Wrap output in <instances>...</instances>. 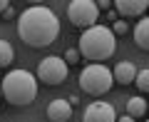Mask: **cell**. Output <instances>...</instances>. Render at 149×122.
Wrapping results in <instances>:
<instances>
[{
  "instance_id": "obj_1",
  "label": "cell",
  "mask_w": 149,
  "mask_h": 122,
  "mask_svg": "<svg viewBox=\"0 0 149 122\" xmlns=\"http://www.w3.org/2000/svg\"><path fill=\"white\" fill-rule=\"evenodd\" d=\"M17 35L27 48H47L60 35V18L45 5H30L17 18Z\"/></svg>"
},
{
  "instance_id": "obj_2",
  "label": "cell",
  "mask_w": 149,
  "mask_h": 122,
  "mask_svg": "<svg viewBox=\"0 0 149 122\" xmlns=\"http://www.w3.org/2000/svg\"><path fill=\"white\" fill-rule=\"evenodd\" d=\"M114 50H117V37L112 35V30L107 25H92L87 30H82L80 45H77L80 57L102 62V60H109L114 55Z\"/></svg>"
},
{
  "instance_id": "obj_3",
  "label": "cell",
  "mask_w": 149,
  "mask_h": 122,
  "mask_svg": "<svg viewBox=\"0 0 149 122\" xmlns=\"http://www.w3.org/2000/svg\"><path fill=\"white\" fill-rule=\"evenodd\" d=\"M0 92L10 105L27 107L37 97V80L27 70H10L0 82Z\"/></svg>"
},
{
  "instance_id": "obj_4",
  "label": "cell",
  "mask_w": 149,
  "mask_h": 122,
  "mask_svg": "<svg viewBox=\"0 0 149 122\" xmlns=\"http://www.w3.org/2000/svg\"><path fill=\"white\" fill-rule=\"evenodd\" d=\"M112 85H114V80H112V72H109L107 65H87V67L80 72L82 92H90V95H95V97L109 92Z\"/></svg>"
},
{
  "instance_id": "obj_5",
  "label": "cell",
  "mask_w": 149,
  "mask_h": 122,
  "mask_svg": "<svg viewBox=\"0 0 149 122\" xmlns=\"http://www.w3.org/2000/svg\"><path fill=\"white\" fill-rule=\"evenodd\" d=\"M70 67L65 65V60L60 57V55H50V57H42L40 60V65H37V77L42 85H60V82H65V77H67Z\"/></svg>"
},
{
  "instance_id": "obj_6",
  "label": "cell",
  "mask_w": 149,
  "mask_h": 122,
  "mask_svg": "<svg viewBox=\"0 0 149 122\" xmlns=\"http://www.w3.org/2000/svg\"><path fill=\"white\" fill-rule=\"evenodd\" d=\"M67 18H70V22H72V25L87 30V27L97 25L100 10H97L95 0H70V5H67Z\"/></svg>"
},
{
  "instance_id": "obj_7",
  "label": "cell",
  "mask_w": 149,
  "mask_h": 122,
  "mask_svg": "<svg viewBox=\"0 0 149 122\" xmlns=\"http://www.w3.org/2000/svg\"><path fill=\"white\" fill-rule=\"evenodd\" d=\"M82 122H117V112H114V107L109 102L97 100V102H92V105L85 107Z\"/></svg>"
},
{
  "instance_id": "obj_8",
  "label": "cell",
  "mask_w": 149,
  "mask_h": 122,
  "mask_svg": "<svg viewBox=\"0 0 149 122\" xmlns=\"http://www.w3.org/2000/svg\"><path fill=\"white\" fill-rule=\"evenodd\" d=\"M112 5H114V13L122 18H144V13L149 8V0H117Z\"/></svg>"
},
{
  "instance_id": "obj_9",
  "label": "cell",
  "mask_w": 149,
  "mask_h": 122,
  "mask_svg": "<svg viewBox=\"0 0 149 122\" xmlns=\"http://www.w3.org/2000/svg\"><path fill=\"white\" fill-rule=\"evenodd\" d=\"M45 115H47L50 122H67L70 117H72V105H70L67 100H62V97H57V100H52L47 105Z\"/></svg>"
},
{
  "instance_id": "obj_10",
  "label": "cell",
  "mask_w": 149,
  "mask_h": 122,
  "mask_svg": "<svg viewBox=\"0 0 149 122\" xmlns=\"http://www.w3.org/2000/svg\"><path fill=\"white\" fill-rule=\"evenodd\" d=\"M134 75H137V65L132 60H122V62H117L114 70H112V80L119 82V85H132Z\"/></svg>"
},
{
  "instance_id": "obj_11",
  "label": "cell",
  "mask_w": 149,
  "mask_h": 122,
  "mask_svg": "<svg viewBox=\"0 0 149 122\" xmlns=\"http://www.w3.org/2000/svg\"><path fill=\"white\" fill-rule=\"evenodd\" d=\"M134 43L139 50H149V18H139L134 25Z\"/></svg>"
},
{
  "instance_id": "obj_12",
  "label": "cell",
  "mask_w": 149,
  "mask_h": 122,
  "mask_svg": "<svg viewBox=\"0 0 149 122\" xmlns=\"http://www.w3.org/2000/svg\"><path fill=\"white\" fill-rule=\"evenodd\" d=\"M124 107H127V115L132 117V120H137V117H144V115H147V100H144L142 95L129 97Z\"/></svg>"
},
{
  "instance_id": "obj_13",
  "label": "cell",
  "mask_w": 149,
  "mask_h": 122,
  "mask_svg": "<svg viewBox=\"0 0 149 122\" xmlns=\"http://www.w3.org/2000/svg\"><path fill=\"white\" fill-rule=\"evenodd\" d=\"M13 60H15V50H13V45L0 37V67L13 65Z\"/></svg>"
},
{
  "instance_id": "obj_14",
  "label": "cell",
  "mask_w": 149,
  "mask_h": 122,
  "mask_svg": "<svg viewBox=\"0 0 149 122\" xmlns=\"http://www.w3.org/2000/svg\"><path fill=\"white\" fill-rule=\"evenodd\" d=\"M134 85H137L139 92H147L149 90V70L147 67L137 70V75H134Z\"/></svg>"
},
{
  "instance_id": "obj_15",
  "label": "cell",
  "mask_w": 149,
  "mask_h": 122,
  "mask_svg": "<svg viewBox=\"0 0 149 122\" xmlns=\"http://www.w3.org/2000/svg\"><path fill=\"white\" fill-rule=\"evenodd\" d=\"M62 60H65V65H77L80 62V53H77V48H67L65 50V55H62Z\"/></svg>"
},
{
  "instance_id": "obj_16",
  "label": "cell",
  "mask_w": 149,
  "mask_h": 122,
  "mask_svg": "<svg viewBox=\"0 0 149 122\" xmlns=\"http://www.w3.org/2000/svg\"><path fill=\"white\" fill-rule=\"evenodd\" d=\"M109 30H112V35H114V37H117V35H127V30H129V22H127V20H114Z\"/></svg>"
},
{
  "instance_id": "obj_17",
  "label": "cell",
  "mask_w": 149,
  "mask_h": 122,
  "mask_svg": "<svg viewBox=\"0 0 149 122\" xmlns=\"http://www.w3.org/2000/svg\"><path fill=\"white\" fill-rule=\"evenodd\" d=\"M0 15L5 18V20H10V18H13V15H15V10H13V5H8V8H5V10L0 13Z\"/></svg>"
},
{
  "instance_id": "obj_18",
  "label": "cell",
  "mask_w": 149,
  "mask_h": 122,
  "mask_svg": "<svg viewBox=\"0 0 149 122\" xmlns=\"http://www.w3.org/2000/svg\"><path fill=\"white\" fill-rule=\"evenodd\" d=\"M107 20H109V22L119 20V15H117V13H114V8H112V10H107Z\"/></svg>"
},
{
  "instance_id": "obj_19",
  "label": "cell",
  "mask_w": 149,
  "mask_h": 122,
  "mask_svg": "<svg viewBox=\"0 0 149 122\" xmlns=\"http://www.w3.org/2000/svg\"><path fill=\"white\" fill-rule=\"evenodd\" d=\"M117 122H137V120H132L129 115H122V117H117Z\"/></svg>"
},
{
  "instance_id": "obj_20",
  "label": "cell",
  "mask_w": 149,
  "mask_h": 122,
  "mask_svg": "<svg viewBox=\"0 0 149 122\" xmlns=\"http://www.w3.org/2000/svg\"><path fill=\"white\" fill-rule=\"evenodd\" d=\"M8 5H10V3H8V0H0V13L5 10V8H8Z\"/></svg>"
},
{
  "instance_id": "obj_21",
  "label": "cell",
  "mask_w": 149,
  "mask_h": 122,
  "mask_svg": "<svg viewBox=\"0 0 149 122\" xmlns=\"http://www.w3.org/2000/svg\"><path fill=\"white\" fill-rule=\"evenodd\" d=\"M0 100H3V92H0Z\"/></svg>"
}]
</instances>
